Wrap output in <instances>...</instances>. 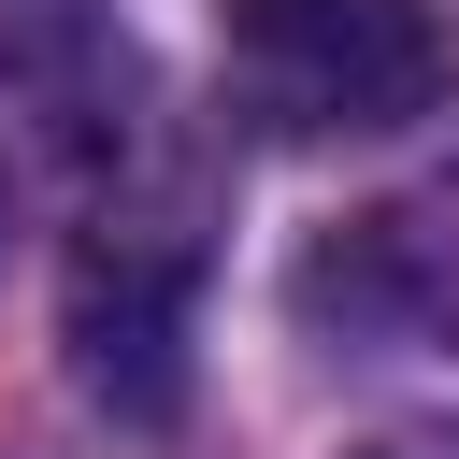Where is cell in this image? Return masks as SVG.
I'll list each match as a JSON object with an SVG mask.
<instances>
[{"label": "cell", "mask_w": 459, "mask_h": 459, "mask_svg": "<svg viewBox=\"0 0 459 459\" xmlns=\"http://www.w3.org/2000/svg\"><path fill=\"white\" fill-rule=\"evenodd\" d=\"M215 57L273 129H402L445 100L430 0H215Z\"/></svg>", "instance_id": "6da1fadb"}, {"label": "cell", "mask_w": 459, "mask_h": 459, "mask_svg": "<svg viewBox=\"0 0 459 459\" xmlns=\"http://www.w3.org/2000/svg\"><path fill=\"white\" fill-rule=\"evenodd\" d=\"M359 459H459V416H430V430H373Z\"/></svg>", "instance_id": "7a4b0ae2"}]
</instances>
